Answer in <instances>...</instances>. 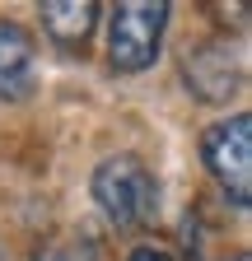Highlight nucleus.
<instances>
[{
    "label": "nucleus",
    "mask_w": 252,
    "mask_h": 261,
    "mask_svg": "<svg viewBox=\"0 0 252 261\" xmlns=\"http://www.w3.org/2000/svg\"><path fill=\"white\" fill-rule=\"evenodd\" d=\"M89 191L117 228H149L159 219V177L149 173L140 154H108L93 168Z\"/></svg>",
    "instance_id": "1"
},
{
    "label": "nucleus",
    "mask_w": 252,
    "mask_h": 261,
    "mask_svg": "<svg viewBox=\"0 0 252 261\" xmlns=\"http://www.w3.org/2000/svg\"><path fill=\"white\" fill-rule=\"evenodd\" d=\"M164 0H121L108 19V65L117 75H140L159 61L164 28H168Z\"/></svg>",
    "instance_id": "2"
},
{
    "label": "nucleus",
    "mask_w": 252,
    "mask_h": 261,
    "mask_svg": "<svg viewBox=\"0 0 252 261\" xmlns=\"http://www.w3.org/2000/svg\"><path fill=\"white\" fill-rule=\"evenodd\" d=\"M201 159H206L210 177L219 182V191L229 196V205L234 210H247L252 205V117L247 112H234L224 121L206 126Z\"/></svg>",
    "instance_id": "3"
},
{
    "label": "nucleus",
    "mask_w": 252,
    "mask_h": 261,
    "mask_svg": "<svg viewBox=\"0 0 252 261\" xmlns=\"http://www.w3.org/2000/svg\"><path fill=\"white\" fill-rule=\"evenodd\" d=\"M182 80L201 103H229L243 89V56L229 42H201L187 47L182 56Z\"/></svg>",
    "instance_id": "4"
},
{
    "label": "nucleus",
    "mask_w": 252,
    "mask_h": 261,
    "mask_svg": "<svg viewBox=\"0 0 252 261\" xmlns=\"http://www.w3.org/2000/svg\"><path fill=\"white\" fill-rule=\"evenodd\" d=\"M38 89V38L14 19H0V103H23Z\"/></svg>",
    "instance_id": "5"
},
{
    "label": "nucleus",
    "mask_w": 252,
    "mask_h": 261,
    "mask_svg": "<svg viewBox=\"0 0 252 261\" xmlns=\"http://www.w3.org/2000/svg\"><path fill=\"white\" fill-rule=\"evenodd\" d=\"M38 14H42V33H47L61 51H80L93 38L103 10L93 5V0H42Z\"/></svg>",
    "instance_id": "6"
},
{
    "label": "nucleus",
    "mask_w": 252,
    "mask_h": 261,
    "mask_svg": "<svg viewBox=\"0 0 252 261\" xmlns=\"http://www.w3.org/2000/svg\"><path fill=\"white\" fill-rule=\"evenodd\" d=\"M33 261H98V252L89 243H47L33 252Z\"/></svg>",
    "instance_id": "7"
},
{
    "label": "nucleus",
    "mask_w": 252,
    "mask_h": 261,
    "mask_svg": "<svg viewBox=\"0 0 252 261\" xmlns=\"http://www.w3.org/2000/svg\"><path fill=\"white\" fill-rule=\"evenodd\" d=\"M126 261H173V252H164V247H136V252H126Z\"/></svg>",
    "instance_id": "8"
},
{
    "label": "nucleus",
    "mask_w": 252,
    "mask_h": 261,
    "mask_svg": "<svg viewBox=\"0 0 252 261\" xmlns=\"http://www.w3.org/2000/svg\"><path fill=\"white\" fill-rule=\"evenodd\" d=\"M234 261H247V252H234Z\"/></svg>",
    "instance_id": "9"
},
{
    "label": "nucleus",
    "mask_w": 252,
    "mask_h": 261,
    "mask_svg": "<svg viewBox=\"0 0 252 261\" xmlns=\"http://www.w3.org/2000/svg\"><path fill=\"white\" fill-rule=\"evenodd\" d=\"M0 261H10V252H5V247H0Z\"/></svg>",
    "instance_id": "10"
}]
</instances>
